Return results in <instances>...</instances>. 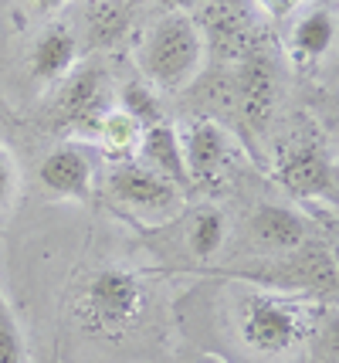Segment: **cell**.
I'll return each instance as SVG.
<instances>
[{"label":"cell","mask_w":339,"mask_h":363,"mask_svg":"<svg viewBox=\"0 0 339 363\" xmlns=\"http://www.w3.org/2000/svg\"><path fill=\"white\" fill-rule=\"evenodd\" d=\"M14 163H11V157H7V150L0 146V211L4 207H11V201H14Z\"/></svg>","instance_id":"18"},{"label":"cell","mask_w":339,"mask_h":363,"mask_svg":"<svg viewBox=\"0 0 339 363\" xmlns=\"http://www.w3.org/2000/svg\"><path fill=\"white\" fill-rule=\"evenodd\" d=\"M98 99H102V75L98 72H81L75 79L68 82V92L62 99V106H65L68 119H98L102 109H98Z\"/></svg>","instance_id":"14"},{"label":"cell","mask_w":339,"mask_h":363,"mask_svg":"<svg viewBox=\"0 0 339 363\" xmlns=\"http://www.w3.org/2000/svg\"><path fill=\"white\" fill-rule=\"evenodd\" d=\"M92 160L81 153L79 146H62L51 150L38 167L41 187L62 197V201H88L92 197Z\"/></svg>","instance_id":"5"},{"label":"cell","mask_w":339,"mask_h":363,"mask_svg":"<svg viewBox=\"0 0 339 363\" xmlns=\"http://www.w3.org/2000/svg\"><path fill=\"white\" fill-rule=\"evenodd\" d=\"M251 238L258 245L261 252H272V255H289L299 252L306 245L309 238V224L299 211L282 204H261L255 214H251Z\"/></svg>","instance_id":"7"},{"label":"cell","mask_w":339,"mask_h":363,"mask_svg":"<svg viewBox=\"0 0 339 363\" xmlns=\"http://www.w3.org/2000/svg\"><path fill=\"white\" fill-rule=\"evenodd\" d=\"M207 363H224V360H214V357H210V360Z\"/></svg>","instance_id":"22"},{"label":"cell","mask_w":339,"mask_h":363,"mask_svg":"<svg viewBox=\"0 0 339 363\" xmlns=\"http://www.w3.org/2000/svg\"><path fill=\"white\" fill-rule=\"evenodd\" d=\"M119 112H126L132 123L139 129L146 126H156L163 123V112H160V99L156 92L143 85V82H130L126 89H122V99H119Z\"/></svg>","instance_id":"15"},{"label":"cell","mask_w":339,"mask_h":363,"mask_svg":"<svg viewBox=\"0 0 339 363\" xmlns=\"http://www.w3.org/2000/svg\"><path fill=\"white\" fill-rule=\"evenodd\" d=\"M139 133L143 129L132 123L126 112H102L96 119V136H98V143H102V150L109 153V157H115V160H126L130 157H136V146H139Z\"/></svg>","instance_id":"12"},{"label":"cell","mask_w":339,"mask_h":363,"mask_svg":"<svg viewBox=\"0 0 339 363\" xmlns=\"http://www.w3.org/2000/svg\"><path fill=\"white\" fill-rule=\"evenodd\" d=\"M265 14H272V17H289L295 14L299 7H302V0H255Z\"/></svg>","instance_id":"19"},{"label":"cell","mask_w":339,"mask_h":363,"mask_svg":"<svg viewBox=\"0 0 339 363\" xmlns=\"http://www.w3.org/2000/svg\"><path fill=\"white\" fill-rule=\"evenodd\" d=\"M34 7H41V11H54V7H62L65 0H31Z\"/></svg>","instance_id":"21"},{"label":"cell","mask_w":339,"mask_h":363,"mask_svg":"<svg viewBox=\"0 0 339 363\" xmlns=\"http://www.w3.org/2000/svg\"><path fill=\"white\" fill-rule=\"evenodd\" d=\"M227 238V221L217 207H200L194 218H190V235H187V245L197 258H214V255L224 248Z\"/></svg>","instance_id":"13"},{"label":"cell","mask_w":339,"mask_h":363,"mask_svg":"<svg viewBox=\"0 0 339 363\" xmlns=\"http://www.w3.org/2000/svg\"><path fill=\"white\" fill-rule=\"evenodd\" d=\"M146 309V289L136 272L102 269L96 272L79 296V319L92 333L130 330Z\"/></svg>","instance_id":"3"},{"label":"cell","mask_w":339,"mask_h":363,"mask_svg":"<svg viewBox=\"0 0 339 363\" xmlns=\"http://www.w3.org/2000/svg\"><path fill=\"white\" fill-rule=\"evenodd\" d=\"M336 45V17L333 11H309L295 28H292V55L299 62H319Z\"/></svg>","instance_id":"11"},{"label":"cell","mask_w":339,"mask_h":363,"mask_svg":"<svg viewBox=\"0 0 339 363\" xmlns=\"http://www.w3.org/2000/svg\"><path fill=\"white\" fill-rule=\"evenodd\" d=\"M109 190L119 204L132 207L136 214L146 218H173L180 211V187L170 184L166 177L146 170L143 163L126 160V163H115L113 174H109Z\"/></svg>","instance_id":"4"},{"label":"cell","mask_w":339,"mask_h":363,"mask_svg":"<svg viewBox=\"0 0 339 363\" xmlns=\"http://www.w3.org/2000/svg\"><path fill=\"white\" fill-rule=\"evenodd\" d=\"M0 363H24L21 330H17V319L4 299V292H0Z\"/></svg>","instance_id":"17"},{"label":"cell","mask_w":339,"mask_h":363,"mask_svg":"<svg viewBox=\"0 0 339 363\" xmlns=\"http://www.w3.org/2000/svg\"><path fill=\"white\" fill-rule=\"evenodd\" d=\"M166 14H190L200 0H156Z\"/></svg>","instance_id":"20"},{"label":"cell","mask_w":339,"mask_h":363,"mask_svg":"<svg viewBox=\"0 0 339 363\" xmlns=\"http://www.w3.org/2000/svg\"><path fill=\"white\" fill-rule=\"evenodd\" d=\"M204 31L190 14H163L139 45V68L146 82L163 92H180L204 68Z\"/></svg>","instance_id":"2"},{"label":"cell","mask_w":339,"mask_h":363,"mask_svg":"<svg viewBox=\"0 0 339 363\" xmlns=\"http://www.w3.org/2000/svg\"><path fill=\"white\" fill-rule=\"evenodd\" d=\"M278 180L295 194L309 201H336V167L319 153V150H299L282 160Z\"/></svg>","instance_id":"8"},{"label":"cell","mask_w":339,"mask_h":363,"mask_svg":"<svg viewBox=\"0 0 339 363\" xmlns=\"http://www.w3.org/2000/svg\"><path fill=\"white\" fill-rule=\"evenodd\" d=\"M323 302L272 289H251L234 306V343L251 363H292L319 336Z\"/></svg>","instance_id":"1"},{"label":"cell","mask_w":339,"mask_h":363,"mask_svg":"<svg viewBox=\"0 0 339 363\" xmlns=\"http://www.w3.org/2000/svg\"><path fill=\"white\" fill-rule=\"evenodd\" d=\"M180 143H183L187 177L197 180V184L214 180L227 167V160H231V140H227V133L217 123H210V119H197L194 126L180 136Z\"/></svg>","instance_id":"6"},{"label":"cell","mask_w":339,"mask_h":363,"mask_svg":"<svg viewBox=\"0 0 339 363\" xmlns=\"http://www.w3.org/2000/svg\"><path fill=\"white\" fill-rule=\"evenodd\" d=\"M241 99H244V109L251 112L255 119H261V116L268 112V106H272V75H268L258 62H251L244 68Z\"/></svg>","instance_id":"16"},{"label":"cell","mask_w":339,"mask_h":363,"mask_svg":"<svg viewBox=\"0 0 339 363\" xmlns=\"http://www.w3.org/2000/svg\"><path fill=\"white\" fill-rule=\"evenodd\" d=\"M79 58V41L75 34L54 24L38 38V45L31 51V75L38 82H58L71 72V65Z\"/></svg>","instance_id":"10"},{"label":"cell","mask_w":339,"mask_h":363,"mask_svg":"<svg viewBox=\"0 0 339 363\" xmlns=\"http://www.w3.org/2000/svg\"><path fill=\"white\" fill-rule=\"evenodd\" d=\"M136 153H139V163H143L146 170L166 177L170 184H177V187L180 184H190L187 163H183V143H180L177 126H170V123L146 126L143 133H139Z\"/></svg>","instance_id":"9"}]
</instances>
